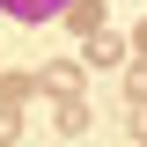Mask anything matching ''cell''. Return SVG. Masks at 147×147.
<instances>
[{"instance_id": "8", "label": "cell", "mask_w": 147, "mask_h": 147, "mask_svg": "<svg viewBox=\"0 0 147 147\" xmlns=\"http://www.w3.org/2000/svg\"><path fill=\"white\" fill-rule=\"evenodd\" d=\"M132 44H140V52H147V22H140V30H132Z\"/></svg>"}, {"instance_id": "3", "label": "cell", "mask_w": 147, "mask_h": 147, "mask_svg": "<svg viewBox=\"0 0 147 147\" xmlns=\"http://www.w3.org/2000/svg\"><path fill=\"white\" fill-rule=\"evenodd\" d=\"M81 66H125V37H118V30H96V37H88V59H81Z\"/></svg>"}, {"instance_id": "5", "label": "cell", "mask_w": 147, "mask_h": 147, "mask_svg": "<svg viewBox=\"0 0 147 147\" xmlns=\"http://www.w3.org/2000/svg\"><path fill=\"white\" fill-rule=\"evenodd\" d=\"M52 125H59V132H88V103H81V96H66V103L52 110Z\"/></svg>"}, {"instance_id": "2", "label": "cell", "mask_w": 147, "mask_h": 147, "mask_svg": "<svg viewBox=\"0 0 147 147\" xmlns=\"http://www.w3.org/2000/svg\"><path fill=\"white\" fill-rule=\"evenodd\" d=\"M37 88H52L59 103H66V96H81V59H59V66H44V74H37Z\"/></svg>"}, {"instance_id": "4", "label": "cell", "mask_w": 147, "mask_h": 147, "mask_svg": "<svg viewBox=\"0 0 147 147\" xmlns=\"http://www.w3.org/2000/svg\"><path fill=\"white\" fill-rule=\"evenodd\" d=\"M66 22H74L81 37H96V30H103V0H74V7H66Z\"/></svg>"}, {"instance_id": "6", "label": "cell", "mask_w": 147, "mask_h": 147, "mask_svg": "<svg viewBox=\"0 0 147 147\" xmlns=\"http://www.w3.org/2000/svg\"><path fill=\"white\" fill-rule=\"evenodd\" d=\"M30 88H37V74H0V110H15Z\"/></svg>"}, {"instance_id": "7", "label": "cell", "mask_w": 147, "mask_h": 147, "mask_svg": "<svg viewBox=\"0 0 147 147\" xmlns=\"http://www.w3.org/2000/svg\"><path fill=\"white\" fill-rule=\"evenodd\" d=\"M22 140V118H15V110H0V147H15Z\"/></svg>"}, {"instance_id": "9", "label": "cell", "mask_w": 147, "mask_h": 147, "mask_svg": "<svg viewBox=\"0 0 147 147\" xmlns=\"http://www.w3.org/2000/svg\"><path fill=\"white\" fill-rule=\"evenodd\" d=\"M140 147H147V140H140Z\"/></svg>"}, {"instance_id": "1", "label": "cell", "mask_w": 147, "mask_h": 147, "mask_svg": "<svg viewBox=\"0 0 147 147\" xmlns=\"http://www.w3.org/2000/svg\"><path fill=\"white\" fill-rule=\"evenodd\" d=\"M66 7H74V0H0V15H7V22H22V30H37V22H59Z\"/></svg>"}]
</instances>
